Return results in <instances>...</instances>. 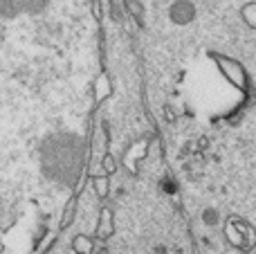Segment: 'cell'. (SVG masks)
I'll list each match as a JSON object with an SVG mask.
<instances>
[{
	"label": "cell",
	"mask_w": 256,
	"mask_h": 254,
	"mask_svg": "<svg viewBox=\"0 0 256 254\" xmlns=\"http://www.w3.org/2000/svg\"><path fill=\"white\" fill-rule=\"evenodd\" d=\"M196 16V9L191 2H186V0H180V2H176L171 7V18L173 22H180V25H184V22L194 20Z\"/></svg>",
	"instance_id": "cell-1"
},
{
	"label": "cell",
	"mask_w": 256,
	"mask_h": 254,
	"mask_svg": "<svg viewBox=\"0 0 256 254\" xmlns=\"http://www.w3.org/2000/svg\"><path fill=\"white\" fill-rule=\"evenodd\" d=\"M115 232V223H112V212L110 210H102L99 216V225H97V236L99 238H108Z\"/></svg>",
	"instance_id": "cell-2"
},
{
	"label": "cell",
	"mask_w": 256,
	"mask_h": 254,
	"mask_svg": "<svg viewBox=\"0 0 256 254\" xmlns=\"http://www.w3.org/2000/svg\"><path fill=\"white\" fill-rule=\"evenodd\" d=\"M72 250H74L76 254H92L94 252V241L90 236L79 234V236H74V241H72Z\"/></svg>",
	"instance_id": "cell-3"
},
{
	"label": "cell",
	"mask_w": 256,
	"mask_h": 254,
	"mask_svg": "<svg viewBox=\"0 0 256 254\" xmlns=\"http://www.w3.org/2000/svg\"><path fill=\"white\" fill-rule=\"evenodd\" d=\"M74 212H76V198H70V202H68L66 212H63V220H61V230H66L68 225L72 223V218H74Z\"/></svg>",
	"instance_id": "cell-4"
},
{
	"label": "cell",
	"mask_w": 256,
	"mask_h": 254,
	"mask_svg": "<svg viewBox=\"0 0 256 254\" xmlns=\"http://www.w3.org/2000/svg\"><path fill=\"white\" fill-rule=\"evenodd\" d=\"M92 184H94V192H97L99 198H106L108 196V180L104 178V176H97V178L92 180Z\"/></svg>",
	"instance_id": "cell-5"
},
{
	"label": "cell",
	"mask_w": 256,
	"mask_h": 254,
	"mask_svg": "<svg viewBox=\"0 0 256 254\" xmlns=\"http://www.w3.org/2000/svg\"><path fill=\"white\" fill-rule=\"evenodd\" d=\"M243 18L252 30H256V4H248V7L243 9Z\"/></svg>",
	"instance_id": "cell-6"
},
{
	"label": "cell",
	"mask_w": 256,
	"mask_h": 254,
	"mask_svg": "<svg viewBox=\"0 0 256 254\" xmlns=\"http://www.w3.org/2000/svg\"><path fill=\"white\" fill-rule=\"evenodd\" d=\"M104 169H106V174H115V169H117V164H115V160H112V156H104Z\"/></svg>",
	"instance_id": "cell-7"
},
{
	"label": "cell",
	"mask_w": 256,
	"mask_h": 254,
	"mask_svg": "<svg viewBox=\"0 0 256 254\" xmlns=\"http://www.w3.org/2000/svg\"><path fill=\"white\" fill-rule=\"evenodd\" d=\"M94 254H108V250H106V248H102V250H97Z\"/></svg>",
	"instance_id": "cell-8"
}]
</instances>
